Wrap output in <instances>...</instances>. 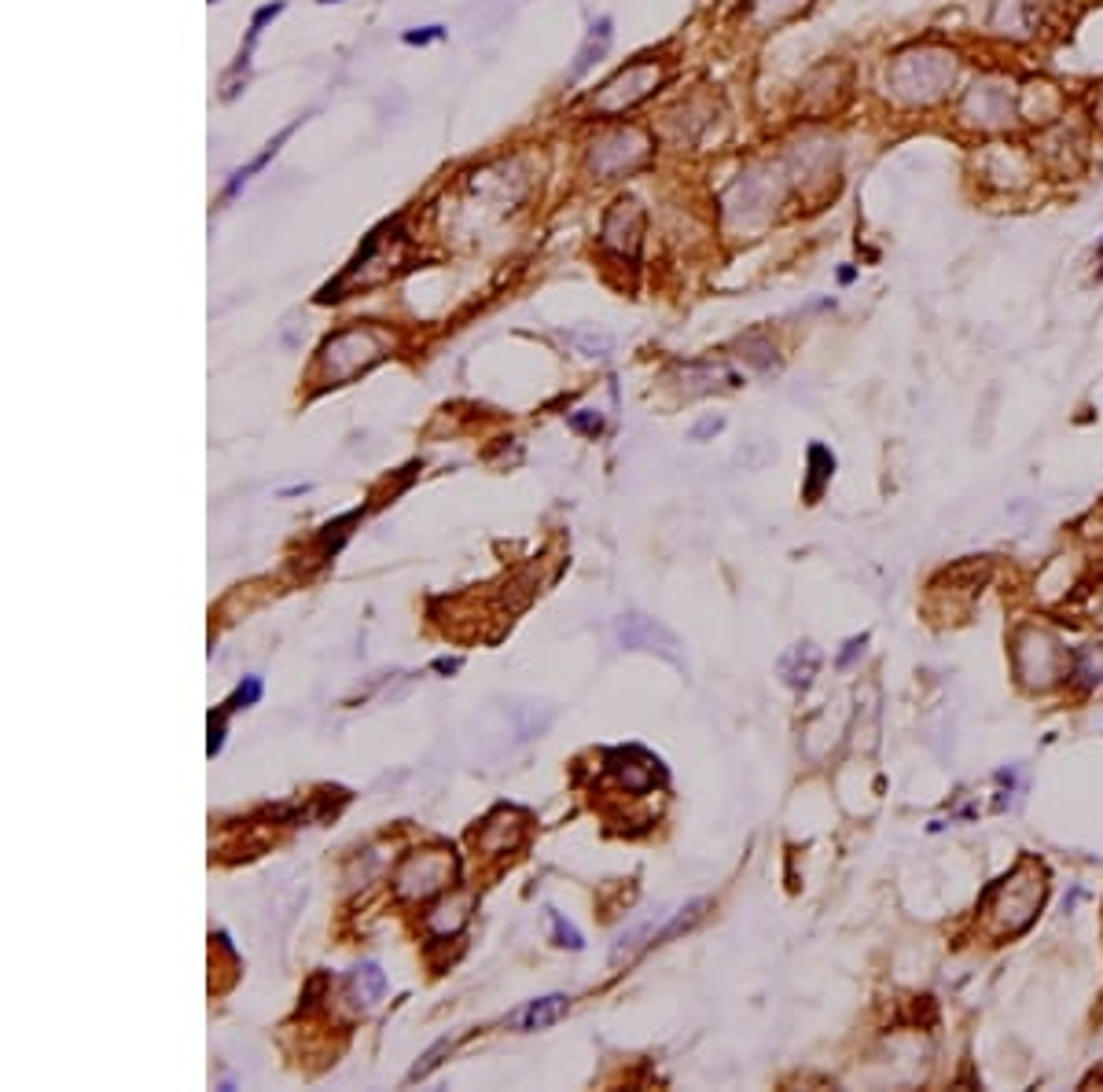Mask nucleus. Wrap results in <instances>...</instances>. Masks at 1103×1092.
<instances>
[{"mask_svg":"<svg viewBox=\"0 0 1103 1092\" xmlns=\"http://www.w3.org/2000/svg\"><path fill=\"white\" fill-rule=\"evenodd\" d=\"M961 82V52L938 41L908 45L890 55L887 63V92L897 108L927 111L945 103Z\"/></svg>","mask_w":1103,"mask_h":1092,"instance_id":"f257e3e1","label":"nucleus"},{"mask_svg":"<svg viewBox=\"0 0 1103 1092\" xmlns=\"http://www.w3.org/2000/svg\"><path fill=\"white\" fill-rule=\"evenodd\" d=\"M1019 122V82L1001 71L979 74L956 100V125L975 137H1008Z\"/></svg>","mask_w":1103,"mask_h":1092,"instance_id":"f03ea898","label":"nucleus"},{"mask_svg":"<svg viewBox=\"0 0 1103 1092\" xmlns=\"http://www.w3.org/2000/svg\"><path fill=\"white\" fill-rule=\"evenodd\" d=\"M1044 897H1049V883H1044V868L1038 861H1023L1008 879L996 883V891L986 902V931L993 939H1012L1023 934L1038 920Z\"/></svg>","mask_w":1103,"mask_h":1092,"instance_id":"7ed1b4c3","label":"nucleus"},{"mask_svg":"<svg viewBox=\"0 0 1103 1092\" xmlns=\"http://www.w3.org/2000/svg\"><path fill=\"white\" fill-rule=\"evenodd\" d=\"M783 173L777 170H751L729 188L724 196V221L735 232H758L766 228L777 207L783 202Z\"/></svg>","mask_w":1103,"mask_h":1092,"instance_id":"20e7f679","label":"nucleus"},{"mask_svg":"<svg viewBox=\"0 0 1103 1092\" xmlns=\"http://www.w3.org/2000/svg\"><path fill=\"white\" fill-rule=\"evenodd\" d=\"M383 353H386V346L372 327H346V332H335L332 339L321 346L317 372H321V380L327 386H343L372 369Z\"/></svg>","mask_w":1103,"mask_h":1092,"instance_id":"39448f33","label":"nucleus"},{"mask_svg":"<svg viewBox=\"0 0 1103 1092\" xmlns=\"http://www.w3.org/2000/svg\"><path fill=\"white\" fill-rule=\"evenodd\" d=\"M979 166V181L993 191H1019L1038 177V151H1030L1027 144L1015 140H990L982 148V154L975 159Z\"/></svg>","mask_w":1103,"mask_h":1092,"instance_id":"423d86ee","label":"nucleus"},{"mask_svg":"<svg viewBox=\"0 0 1103 1092\" xmlns=\"http://www.w3.org/2000/svg\"><path fill=\"white\" fill-rule=\"evenodd\" d=\"M1015 673L1023 678L1027 688H1052L1067 673V652L1059 641L1044 630H1023L1015 636Z\"/></svg>","mask_w":1103,"mask_h":1092,"instance_id":"0eeeda50","label":"nucleus"},{"mask_svg":"<svg viewBox=\"0 0 1103 1092\" xmlns=\"http://www.w3.org/2000/svg\"><path fill=\"white\" fill-rule=\"evenodd\" d=\"M659 85H662V66L655 60L629 63L625 71H618L611 82L593 96V114H599V119H615V114L633 111L636 103H644Z\"/></svg>","mask_w":1103,"mask_h":1092,"instance_id":"6e6552de","label":"nucleus"},{"mask_svg":"<svg viewBox=\"0 0 1103 1092\" xmlns=\"http://www.w3.org/2000/svg\"><path fill=\"white\" fill-rule=\"evenodd\" d=\"M615 641L625 652H647V655H659L677 670H684V641L677 636L670 625L659 622L652 615H618L615 618Z\"/></svg>","mask_w":1103,"mask_h":1092,"instance_id":"1a4fd4ad","label":"nucleus"},{"mask_svg":"<svg viewBox=\"0 0 1103 1092\" xmlns=\"http://www.w3.org/2000/svg\"><path fill=\"white\" fill-rule=\"evenodd\" d=\"M647 154H652V140H647L636 125H625V129H611L607 137L593 140V148H588V170L604 181H615V177H622V173L641 170L647 162Z\"/></svg>","mask_w":1103,"mask_h":1092,"instance_id":"9d476101","label":"nucleus"},{"mask_svg":"<svg viewBox=\"0 0 1103 1092\" xmlns=\"http://www.w3.org/2000/svg\"><path fill=\"white\" fill-rule=\"evenodd\" d=\"M1044 15H1049V0H993L986 30L1001 41L1023 45L1044 30Z\"/></svg>","mask_w":1103,"mask_h":1092,"instance_id":"9b49d317","label":"nucleus"},{"mask_svg":"<svg viewBox=\"0 0 1103 1092\" xmlns=\"http://www.w3.org/2000/svg\"><path fill=\"white\" fill-rule=\"evenodd\" d=\"M604 247L615 250L622 258L641 255V239H644V207L633 196L615 199V207L604 218Z\"/></svg>","mask_w":1103,"mask_h":1092,"instance_id":"f8f14e48","label":"nucleus"},{"mask_svg":"<svg viewBox=\"0 0 1103 1092\" xmlns=\"http://www.w3.org/2000/svg\"><path fill=\"white\" fill-rule=\"evenodd\" d=\"M1063 111H1067V96H1063L1059 85L1044 82V77H1033V82H1023L1019 85V114H1023V122L1049 129V125H1059L1063 119H1067Z\"/></svg>","mask_w":1103,"mask_h":1092,"instance_id":"ddd939ff","label":"nucleus"},{"mask_svg":"<svg viewBox=\"0 0 1103 1092\" xmlns=\"http://www.w3.org/2000/svg\"><path fill=\"white\" fill-rule=\"evenodd\" d=\"M846 92H850V66L828 63V66H820V71H813V77L806 82L802 108L813 114H828L846 100Z\"/></svg>","mask_w":1103,"mask_h":1092,"instance_id":"4468645a","label":"nucleus"},{"mask_svg":"<svg viewBox=\"0 0 1103 1092\" xmlns=\"http://www.w3.org/2000/svg\"><path fill=\"white\" fill-rule=\"evenodd\" d=\"M817 670H820V647L809 644V641L788 647L777 662V673L788 688H809L813 678H817Z\"/></svg>","mask_w":1103,"mask_h":1092,"instance_id":"2eb2a0df","label":"nucleus"},{"mask_svg":"<svg viewBox=\"0 0 1103 1092\" xmlns=\"http://www.w3.org/2000/svg\"><path fill=\"white\" fill-rule=\"evenodd\" d=\"M405 872H416V883H405L401 891L427 897L434 891H442V886L453 879V861H445L442 854H420V857H412V861L405 865Z\"/></svg>","mask_w":1103,"mask_h":1092,"instance_id":"dca6fc26","label":"nucleus"},{"mask_svg":"<svg viewBox=\"0 0 1103 1092\" xmlns=\"http://www.w3.org/2000/svg\"><path fill=\"white\" fill-rule=\"evenodd\" d=\"M567 1008H570L567 993H548V997H537V1001H530L526 1008H519L516 1016H511V1022H516L519 1030H548L567 1016Z\"/></svg>","mask_w":1103,"mask_h":1092,"instance_id":"f3484780","label":"nucleus"},{"mask_svg":"<svg viewBox=\"0 0 1103 1092\" xmlns=\"http://www.w3.org/2000/svg\"><path fill=\"white\" fill-rule=\"evenodd\" d=\"M611 18H599V23L588 26V37L582 41V48H578V60L574 66H570V77H582L585 71H593V66L604 60L607 55V48H611Z\"/></svg>","mask_w":1103,"mask_h":1092,"instance_id":"a211bd4d","label":"nucleus"},{"mask_svg":"<svg viewBox=\"0 0 1103 1092\" xmlns=\"http://www.w3.org/2000/svg\"><path fill=\"white\" fill-rule=\"evenodd\" d=\"M684 390L689 394H710V390H724V386H740L735 372H729L724 364H689L681 372Z\"/></svg>","mask_w":1103,"mask_h":1092,"instance_id":"6ab92c4d","label":"nucleus"},{"mask_svg":"<svg viewBox=\"0 0 1103 1092\" xmlns=\"http://www.w3.org/2000/svg\"><path fill=\"white\" fill-rule=\"evenodd\" d=\"M354 993H357V1001L364 1004H375L386 993V975L380 964H361V968L354 971Z\"/></svg>","mask_w":1103,"mask_h":1092,"instance_id":"aec40b11","label":"nucleus"},{"mask_svg":"<svg viewBox=\"0 0 1103 1092\" xmlns=\"http://www.w3.org/2000/svg\"><path fill=\"white\" fill-rule=\"evenodd\" d=\"M809 0H751V18L754 23H780V18H791L806 8Z\"/></svg>","mask_w":1103,"mask_h":1092,"instance_id":"412c9836","label":"nucleus"},{"mask_svg":"<svg viewBox=\"0 0 1103 1092\" xmlns=\"http://www.w3.org/2000/svg\"><path fill=\"white\" fill-rule=\"evenodd\" d=\"M831 471H835V457H831L825 446H813L809 449V486H806L809 500L820 497V489H825V482L831 479Z\"/></svg>","mask_w":1103,"mask_h":1092,"instance_id":"4be33fe9","label":"nucleus"},{"mask_svg":"<svg viewBox=\"0 0 1103 1092\" xmlns=\"http://www.w3.org/2000/svg\"><path fill=\"white\" fill-rule=\"evenodd\" d=\"M567 343L574 346L578 353H585V357H607V353H611V346H615L611 335L596 332V327H578V332L567 335Z\"/></svg>","mask_w":1103,"mask_h":1092,"instance_id":"5701e85b","label":"nucleus"},{"mask_svg":"<svg viewBox=\"0 0 1103 1092\" xmlns=\"http://www.w3.org/2000/svg\"><path fill=\"white\" fill-rule=\"evenodd\" d=\"M706 905H710V902H692V905H684L681 913H673V920L666 923V927H659V934H655V945L670 942V939H677V934H684V931H692V927L703 920V908Z\"/></svg>","mask_w":1103,"mask_h":1092,"instance_id":"b1692460","label":"nucleus"},{"mask_svg":"<svg viewBox=\"0 0 1103 1092\" xmlns=\"http://www.w3.org/2000/svg\"><path fill=\"white\" fill-rule=\"evenodd\" d=\"M453 1048H457V1038H442V1041H434V1045H431V1048L420 1056V1063H416V1067L409 1070V1081H420V1078H427L431 1070H438V1067H442V1059L449 1056Z\"/></svg>","mask_w":1103,"mask_h":1092,"instance_id":"393cba45","label":"nucleus"},{"mask_svg":"<svg viewBox=\"0 0 1103 1092\" xmlns=\"http://www.w3.org/2000/svg\"><path fill=\"white\" fill-rule=\"evenodd\" d=\"M1074 678H1081V684H1096L1103 681V647H1086L1074 659Z\"/></svg>","mask_w":1103,"mask_h":1092,"instance_id":"a878e982","label":"nucleus"},{"mask_svg":"<svg viewBox=\"0 0 1103 1092\" xmlns=\"http://www.w3.org/2000/svg\"><path fill=\"white\" fill-rule=\"evenodd\" d=\"M258 699H261V681H258V678H247V681L236 688V695H232V699H228L221 710L232 713V710H239V707H255Z\"/></svg>","mask_w":1103,"mask_h":1092,"instance_id":"bb28decb","label":"nucleus"},{"mask_svg":"<svg viewBox=\"0 0 1103 1092\" xmlns=\"http://www.w3.org/2000/svg\"><path fill=\"white\" fill-rule=\"evenodd\" d=\"M548 916H552V931H556V945H567V950H582V945H585L582 934H578L574 927H570L563 916L556 913V908H548Z\"/></svg>","mask_w":1103,"mask_h":1092,"instance_id":"cd10ccee","label":"nucleus"},{"mask_svg":"<svg viewBox=\"0 0 1103 1092\" xmlns=\"http://www.w3.org/2000/svg\"><path fill=\"white\" fill-rule=\"evenodd\" d=\"M570 427L582 431V434H593L596 438V434L604 431V415L593 412V409H578L574 415H570Z\"/></svg>","mask_w":1103,"mask_h":1092,"instance_id":"c85d7f7f","label":"nucleus"},{"mask_svg":"<svg viewBox=\"0 0 1103 1092\" xmlns=\"http://www.w3.org/2000/svg\"><path fill=\"white\" fill-rule=\"evenodd\" d=\"M445 30L442 26H416V30H405V45H431V41H442Z\"/></svg>","mask_w":1103,"mask_h":1092,"instance_id":"c756f323","label":"nucleus"},{"mask_svg":"<svg viewBox=\"0 0 1103 1092\" xmlns=\"http://www.w3.org/2000/svg\"><path fill=\"white\" fill-rule=\"evenodd\" d=\"M221 743H225V710H218V718H210V743H207L210 758L221 750Z\"/></svg>","mask_w":1103,"mask_h":1092,"instance_id":"7c9ffc66","label":"nucleus"},{"mask_svg":"<svg viewBox=\"0 0 1103 1092\" xmlns=\"http://www.w3.org/2000/svg\"><path fill=\"white\" fill-rule=\"evenodd\" d=\"M1089 122L1096 125V129H1103V82L1092 85V92H1089Z\"/></svg>","mask_w":1103,"mask_h":1092,"instance_id":"2f4dec72","label":"nucleus"},{"mask_svg":"<svg viewBox=\"0 0 1103 1092\" xmlns=\"http://www.w3.org/2000/svg\"><path fill=\"white\" fill-rule=\"evenodd\" d=\"M721 423H724V420H721V415H718V420H703V423H699V427H695V431H692V438H695V442H703V438H706V434L721 431Z\"/></svg>","mask_w":1103,"mask_h":1092,"instance_id":"473e14b6","label":"nucleus"},{"mask_svg":"<svg viewBox=\"0 0 1103 1092\" xmlns=\"http://www.w3.org/2000/svg\"><path fill=\"white\" fill-rule=\"evenodd\" d=\"M434 670H438V673H457L460 670V659H438V662H434Z\"/></svg>","mask_w":1103,"mask_h":1092,"instance_id":"72a5a7b5","label":"nucleus"},{"mask_svg":"<svg viewBox=\"0 0 1103 1092\" xmlns=\"http://www.w3.org/2000/svg\"><path fill=\"white\" fill-rule=\"evenodd\" d=\"M1096 262L1103 265V239H1100V247H1096Z\"/></svg>","mask_w":1103,"mask_h":1092,"instance_id":"f704fd0d","label":"nucleus"},{"mask_svg":"<svg viewBox=\"0 0 1103 1092\" xmlns=\"http://www.w3.org/2000/svg\"><path fill=\"white\" fill-rule=\"evenodd\" d=\"M324 4H332V0H324Z\"/></svg>","mask_w":1103,"mask_h":1092,"instance_id":"c9c22d12","label":"nucleus"}]
</instances>
